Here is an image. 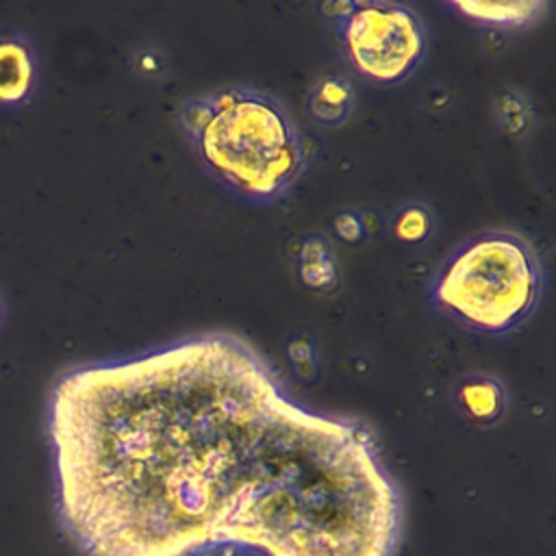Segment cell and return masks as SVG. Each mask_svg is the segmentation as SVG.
Returning a JSON list of instances; mask_svg holds the SVG:
<instances>
[{"label": "cell", "instance_id": "1", "mask_svg": "<svg viewBox=\"0 0 556 556\" xmlns=\"http://www.w3.org/2000/svg\"><path fill=\"white\" fill-rule=\"evenodd\" d=\"M48 434L56 515L85 556H391L400 536L369 432L300 406L230 332L63 371Z\"/></svg>", "mask_w": 556, "mask_h": 556}, {"label": "cell", "instance_id": "12", "mask_svg": "<svg viewBox=\"0 0 556 556\" xmlns=\"http://www.w3.org/2000/svg\"><path fill=\"white\" fill-rule=\"evenodd\" d=\"M495 111H497L500 122L504 124V130L510 132V135L523 132V128L530 122L528 104L521 100L519 93H513V91L502 93V98L495 104Z\"/></svg>", "mask_w": 556, "mask_h": 556}, {"label": "cell", "instance_id": "10", "mask_svg": "<svg viewBox=\"0 0 556 556\" xmlns=\"http://www.w3.org/2000/svg\"><path fill=\"white\" fill-rule=\"evenodd\" d=\"M432 213L424 204H406L393 219V235L404 243H421L432 232Z\"/></svg>", "mask_w": 556, "mask_h": 556}, {"label": "cell", "instance_id": "13", "mask_svg": "<svg viewBox=\"0 0 556 556\" xmlns=\"http://www.w3.org/2000/svg\"><path fill=\"white\" fill-rule=\"evenodd\" d=\"M334 226V232L341 241L345 243H361L365 237H367V230H365V222L363 217L356 213V211H343L334 217L332 222Z\"/></svg>", "mask_w": 556, "mask_h": 556}, {"label": "cell", "instance_id": "2", "mask_svg": "<svg viewBox=\"0 0 556 556\" xmlns=\"http://www.w3.org/2000/svg\"><path fill=\"white\" fill-rule=\"evenodd\" d=\"M176 119L202 169L250 202L278 200L306 167L300 128L265 91L217 87L185 100Z\"/></svg>", "mask_w": 556, "mask_h": 556}, {"label": "cell", "instance_id": "8", "mask_svg": "<svg viewBox=\"0 0 556 556\" xmlns=\"http://www.w3.org/2000/svg\"><path fill=\"white\" fill-rule=\"evenodd\" d=\"M452 9L465 17L491 26H523L539 17L543 2L519 0V2H452Z\"/></svg>", "mask_w": 556, "mask_h": 556}, {"label": "cell", "instance_id": "3", "mask_svg": "<svg viewBox=\"0 0 556 556\" xmlns=\"http://www.w3.org/2000/svg\"><path fill=\"white\" fill-rule=\"evenodd\" d=\"M543 291L532 245L515 232L491 230L463 243L437 271L432 302L460 324L500 334L523 324Z\"/></svg>", "mask_w": 556, "mask_h": 556}, {"label": "cell", "instance_id": "7", "mask_svg": "<svg viewBox=\"0 0 556 556\" xmlns=\"http://www.w3.org/2000/svg\"><path fill=\"white\" fill-rule=\"evenodd\" d=\"M354 104L352 83L343 74L319 76L306 93V111L321 126H339Z\"/></svg>", "mask_w": 556, "mask_h": 556}, {"label": "cell", "instance_id": "4", "mask_svg": "<svg viewBox=\"0 0 556 556\" xmlns=\"http://www.w3.org/2000/svg\"><path fill=\"white\" fill-rule=\"evenodd\" d=\"M337 35L350 67L376 85L406 80L426 54L421 17L397 2H348Z\"/></svg>", "mask_w": 556, "mask_h": 556}, {"label": "cell", "instance_id": "11", "mask_svg": "<svg viewBox=\"0 0 556 556\" xmlns=\"http://www.w3.org/2000/svg\"><path fill=\"white\" fill-rule=\"evenodd\" d=\"M287 356L293 367V371L302 380H313L317 376V352L313 341L306 334H295L291 337L287 345Z\"/></svg>", "mask_w": 556, "mask_h": 556}, {"label": "cell", "instance_id": "9", "mask_svg": "<svg viewBox=\"0 0 556 556\" xmlns=\"http://www.w3.org/2000/svg\"><path fill=\"white\" fill-rule=\"evenodd\" d=\"M298 269H300V278L304 280V285H308L311 289H317V291L334 289L337 278H339V269H337L332 250L326 243V239H321L317 235L306 237L300 243Z\"/></svg>", "mask_w": 556, "mask_h": 556}, {"label": "cell", "instance_id": "6", "mask_svg": "<svg viewBox=\"0 0 556 556\" xmlns=\"http://www.w3.org/2000/svg\"><path fill=\"white\" fill-rule=\"evenodd\" d=\"M35 83L30 46L15 35H0V102L15 104L28 98Z\"/></svg>", "mask_w": 556, "mask_h": 556}, {"label": "cell", "instance_id": "5", "mask_svg": "<svg viewBox=\"0 0 556 556\" xmlns=\"http://www.w3.org/2000/svg\"><path fill=\"white\" fill-rule=\"evenodd\" d=\"M454 402L467 419L493 424L506 410V389L489 374H469L456 382Z\"/></svg>", "mask_w": 556, "mask_h": 556}]
</instances>
